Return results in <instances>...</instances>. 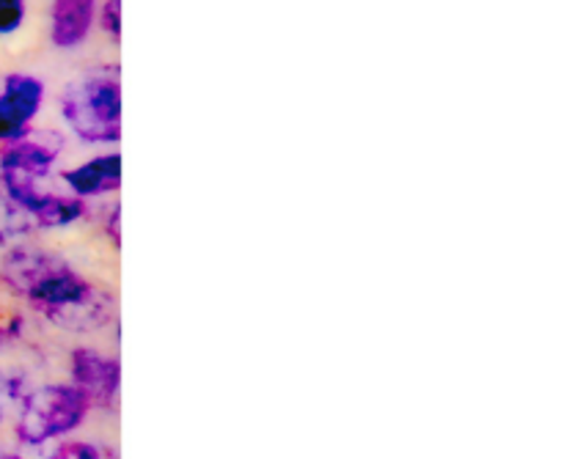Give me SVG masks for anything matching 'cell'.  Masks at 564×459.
<instances>
[{"instance_id":"cell-1","label":"cell","mask_w":564,"mask_h":459,"mask_svg":"<svg viewBox=\"0 0 564 459\" xmlns=\"http://www.w3.org/2000/svg\"><path fill=\"white\" fill-rule=\"evenodd\" d=\"M6 284L33 303V308L66 330H91L105 323L108 297L86 278L66 267L61 259L42 251L9 253L3 262Z\"/></svg>"},{"instance_id":"cell-2","label":"cell","mask_w":564,"mask_h":459,"mask_svg":"<svg viewBox=\"0 0 564 459\" xmlns=\"http://www.w3.org/2000/svg\"><path fill=\"white\" fill-rule=\"evenodd\" d=\"M66 124L86 143H113L121 138L119 66L86 72L61 97Z\"/></svg>"},{"instance_id":"cell-3","label":"cell","mask_w":564,"mask_h":459,"mask_svg":"<svg viewBox=\"0 0 564 459\" xmlns=\"http://www.w3.org/2000/svg\"><path fill=\"white\" fill-rule=\"evenodd\" d=\"M88 402L75 385H44L25 394L17 418V438L25 446H42L83 424Z\"/></svg>"},{"instance_id":"cell-4","label":"cell","mask_w":564,"mask_h":459,"mask_svg":"<svg viewBox=\"0 0 564 459\" xmlns=\"http://www.w3.org/2000/svg\"><path fill=\"white\" fill-rule=\"evenodd\" d=\"M44 86L31 75H9L0 91V141H22L42 108Z\"/></svg>"},{"instance_id":"cell-5","label":"cell","mask_w":564,"mask_h":459,"mask_svg":"<svg viewBox=\"0 0 564 459\" xmlns=\"http://www.w3.org/2000/svg\"><path fill=\"white\" fill-rule=\"evenodd\" d=\"M119 361L99 352L83 350L72 352V385L83 394L88 407H108L116 405L119 400Z\"/></svg>"},{"instance_id":"cell-6","label":"cell","mask_w":564,"mask_h":459,"mask_svg":"<svg viewBox=\"0 0 564 459\" xmlns=\"http://www.w3.org/2000/svg\"><path fill=\"white\" fill-rule=\"evenodd\" d=\"M6 193H9L11 201L22 209L25 215H31L39 226L44 229H58V226L75 223L83 215L80 198H61L53 193L42 190L39 182L17 179V176H3Z\"/></svg>"},{"instance_id":"cell-7","label":"cell","mask_w":564,"mask_h":459,"mask_svg":"<svg viewBox=\"0 0 564 459\" xmlns=\"http://www.w3.org/2000/svg\"><path fill=\"white\" fill-rule=\"evenodd\" d=\"M94 9H97V0H55L53 28H50L55 47L69 50L86 42L94 22Z\"/></svg>"},{"instance_id":"cell-8","label":"cell","mask_w":564,"mask_h":459,"mask_svg":"<svg viewBox=\"0 0 564 459\" xmlns=\"http://www.w3.org/2000/svg\"><path fill=\"white\" fill-rule=\"evenodd\" d=\"M55 152L50 146L33 141H14L3 149L0 154V174L3 176H17V179L39 182L50 174L53 168Z\"/></svg>"},{"instance_id":"cell-9","label":"cell","mask_w":564,"mask_h":459,"mask_svg":"<svg viewBox=\"0 0 564 459\" xmlns=\"http://www.w3.org/2000/svg\"><path fill=\"white\" fill-rule=\"evenodd\" d=\"M69 190L80 196H97V193L119 190L121 185V157L119 154H105L83 163L80 168H72L64 174Z\"/></svg>"},{"instance_id":"cell-10","label":"cell","mask_w":564,"mask_h":459,"mask_svg":"<svg viewBox=\"0 0 564 459\" xmlns=\"http://www.w3.org/2000/svg\"><path fill=\"white\" fill-rule=\"evenodd\" d=\"M25 0H0V33H11L22 25Z\"/></svg>"},{"instance_id":"cell-11","label":"cell","mask_w":564,"mask_h":459,"mask_svg":"<svg viewBox=\"0 0 564 459\" xmlns=\"http://www.w3.org/2000/svg\"><path fill=\"white\" fill-rule=\"evenodd\" d=\"M17 400H25V394H22V380L0 374V424L6 418V407Z\"/></svg>"},{"instance_id":"cell-12","label":"cell","mask_w":564,"mask_h":459,"mask_svg":"<svg viewBox=\"0 0 564 459\" xmlns=\"http://www.w3.org/2000/svg\"><path fill=\"white\" fill-rule=\"evenodd\" d=\"M102 31H108L113 42L121 39V0H108L102 6Z\"/></svg>"},{"instance_id":"cell-13","label":"cell","mask_w":564,"mask_h":459,"mask_svg":"<svg viewBox=\"0 0 564 459\" xmlns=\"http://www.w3.org/2000/svg\"><path fill=\"white\" fill-rule=\"evenodd\" d=\"M50 459H102V455H99L97 446L91 444H66Z\"/></svg>"},{"instance_id":"cell-14","label":"cell","mask_w":564,"mask_h":459,"mask_svg":"<svg viewBox=\"0 0 564 459\" xmlns=\"http://www.w3.org/2000/svg\"><path fill=\"white\" fill-rule=\"evenodd\" d=\"M119 223H121V218H119V207H113V209H110V218H108V234H110V240H113V245H121Z\"/></svg>"},{"instance_id":"cell-15","label":"cell","mask_w":564,"mask_h":459,"mask_svg":"<svg viewBox=\"0 0 564 459\" xmlns=\"http://www.w3.org/2000/svg\"><path fill=\"white\" fill-rule=\"evenodd\" d=\"M0 245H3V231H0Z\"/></svg>"},{"instance_id":"cell-16","label":"cell","mask_w":564,"mask_h":459,"mask_svg":"<svg viewBox=\"0 0 564 459\" xmlns=\"http://www.w3.org/2000/svg\"><path fill=\"white\" fill-rule=\"evenodd\" d=\"M0 459H14V457H6V455H0Z\"/></svg>"}]
</instances>
